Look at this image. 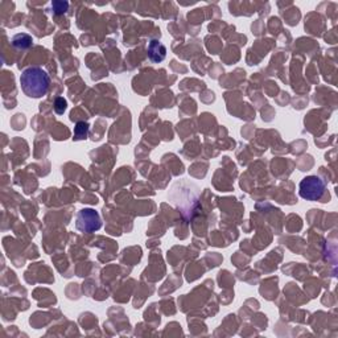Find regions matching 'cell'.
Returning <instances> with one entry per match:
<instances>
[{"mask_svg":"<svg viewBox=\"0 0 338 338\" xmlns=\"http://www.w3.org/2000/svg\"><path fill=\"white\" fill-rule=\"evenodd\" d=\"M20 85L25 95L31 98L44 97L50 86V77L39 66L26 68L20 75Z\"/></svg>","mask_w":338,"mask_h":338,"instance_id":"obj_1","label":"cell"},{"mask_svg":"<svg viewBox=\"0 0 338 338\" xmlns=\"http://www.w3.org/2000/svg\"><path fill=\"white\" fill-rule=\"evenodd\" d=\"M326 185L318 176H308L301 180L299 186L300 197L307 201H318L324 197Z\"/></svg>","mask_w":338,"mask_h":338,"instance_id":"obj_2","label":"cell"},{"mask_svg":"<svg viewBox=\"0 0 338 338\" xmlns=\"http://www.w3.org/2000/svg\"><path fill=\"white\" fill-rule=\"evenodd\" d=\"M75 226L82 233H94L102 226L101 217L94 209H84L77 215Z\"/></svg>","mask_w":338,"mask_h":338,"instance_id":"obj_3","label":"cell"},{"mask_svg":"<svg viewBox=\"0 0 338 338\" xmlns=\"http://www.w3.org/2000/svg\"><path fill=\"white\" fill-rule=\"evenodd\" d=\"M165 56H167V48L158 40H152L148 45V57L151 61L158 64L164 61Z\"/></svg>","mask_w":338,"mask_h":338,"instance_id":"obj_4","label":"cell"},{"mask_svg":"<svg viewBox=\"0 0 338 338\" xmlns=\"http://www.w3.org/2000/svg\"><path fill=\"white\" fill-rule=\"evenodd\" d=\"M32 43H33V40H32L31 36L26 35V33H19L12 39V45L18 49L29 48Z\"/></svg>","mask_w":338,"mask_h":338,"instance_id":"obj_5","label":"cell"},{"mask_svg":"<svg viewBox=\"0 0 338 338\" xmlns=\"http://www.w3.org/2000/svg\"><path fill=\"white\" fill-rule=\"evenodd\" d=\"M89 123L86 122H78L74 127V140H84L88 137Z\"/></svg>","mask_w":338,"mask_h":338,"instance_id":"obj_6","label":"cell"},{"mask_svg":"<svg viewBox=\"0 0 338 338\" xmlns=\"http://www.w3.org/2000/svg\"><path fill=\"white\" fill-rule=\"evenodd\" d=\"M52 8L54 15H60V13H65L69 8V4L66 1H53Z\"/></svg>","mask_w":338,"mask_h":338,"instance_id":"obj_7","label":"cell"},{"mask_svg":"<svg viewBox=\"0 0 338 338\" xmlns=\"http://www.w3.org/2000/svg\"><path fill=\"white\" fill-rule=\"evenodd\" d=\"M66 106H68V102H66L64 98L60 97L54 101V110H56V113H57L58 115H62L65 113Z\"/></svg>","mask_w":338,"mask_h":338,"instance_id":"obj_8","label":"cell"}]
</instances>
